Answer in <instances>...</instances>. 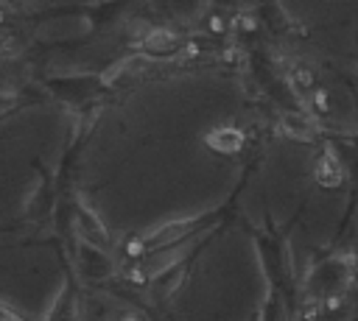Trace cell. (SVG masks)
Returning <instances> with one entry per match:
<instances>
[{
    "mask_svg": "<svg viewBox=\"0 0 358 321\" xmlns=\"http://www.w3.org/2000/svg\"><path fill=\"white\" fill-rule=\"evenodd\" d=\"M319 179L327 181V184H333V181H338L341 176L336 173V165H330V162H319Z\"/></svg>",
    "mask_w": 358,
    "mask_h": 321,
    "instance_id": "1",
    "label": "cell"
},
{
    "mask_svg": "<svg viewBox=\"0 0 358 321\" xmlns=\"http://www.w3.org/2000/svg\"><path fill=\"white\" fill-rule=\"evenodd\" d=\"M117 321H145V318H143V315H137V313H123Z\"/></svg>",
    "mask_w": 358,
    "mask_h": 321,
    "instance_id": "2",
    "label": "cell"
}]
</instances>
